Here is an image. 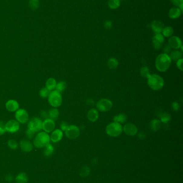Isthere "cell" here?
I'll return each mask as SVG.
<instances>
[{"instance_id":"cell-1","label":"cell","mask_w":183,"mask_h":183,"mask_svg":"<svg viewBox=\"0 0 183 183\" xmlns=\"http://www.w3.org/2000/svg\"><path fill=\"white\" fill-rule=\"evenodd\" d=\"M171 62L172 61L168 54H161L156 58L155 67L158 71L164 72L169 69Z\"/></svg>"},{"instance_id":"cell-2","label":"cell","mask_w":183,"mask_h":183,"mask_svg":"<svg viewBox=\"0 0 183 183\" xmlns=\"http://www.w3.org/2000/svg\"><path fill=\"white\" fill-rule=\"evenodd\" d=\"M147 84L149 87L154 90H161L164 85V81L162 77L156 74H150L147 78Z\"/></svg>"},{"instance_id":"cell-3","label":"cell","mask_w":183,"mask_h":183,"mask_svg":"<svg viewBox=\"0 0 183 183\" xmlns=\"http://www.w3.org/2000/svg\"><path fill=\"white\" fill-rule=\"evenodd\" d=\"M50 136L45 132H41L37 134L33 141V145L38 148L45 147L50 143Z\"/></svg>"},{"instance_id":"cell-4","label":"cell","mask_w":183,"mask_h":183,"mask_svg":"<svg viewBox=\"0 0 183 183\" xmlns=\"http://www.w3.org/2000/svg\"><path fill=\"white\" fill-rule=\"evenodd\" d=\"M123 126L121 124L112 122L107 125L106 128V132L108 136L111 137H117L123 132Z\"/></svg>"},{"instance_id":"cell-5","label":"cell","mask_w":183,"mask_h":183,"mask_svg":"<svg viewBox=\"0 0 183 183\" xmlns=\"http://www.w3.org/2000/svg\"><path fill=\"white\" fill-rule=\"evenodd\" d=\"M48 101L50 105L54 108L60 107L62 103V96L57 90H52L48 96Z\"/></svg>"},{"instance_id":"cell-6","label":"cell","mask_w":183,"mask_h":183,"mask_svg":"<svg viewBox=\"0 0 183 183\" xmlns=\"http://www.w3.org/2000/svg\"><path fill=\"white\" fill-rule=\"evenodd\" d=\"M96 107L100 112H107L112 109L113 103L112 101L108 99H102L99 100Z\"/></svg>"},{"instance_id":"cell-7","label":"cell","mask_w":183,"mask_h":183,"mask_svg":"<svg viewBox=\"0 0 183 183\" xmlns=\"http://www.w3.org/2000/svg\"><path fill=\"white\" fill-rule=\"evenodd\" d=\"M65 134L69 139L74 140L79 137L80 134V130L79 128L75 125H69L65 131Z\"/></svg>"},{"instance_id":"cell-8","label":"cell","mask_w":183,"mask_h":183,"mask_svg":"<svg viewBox=\"0 0 183 183\" xmlns=\"http://www.w3.org/2000/svg\"><path fill=\"white\" fill-rule=\"evenodd\" d=\"M43 121L38 117L33 118L29 121L28 128H30L35 132H38L42 130Z\"/></svg>"},{"instance_id":"cell-9","label":"cell","mask_w":183,"mask_h":183,"mask_svg":"<svg viewBox=\"0 0 183 183\" xmlns=\"http://www.w3.org/2000/svg\"><path fill=\"white\" fill-rule=\"evenodd\" d=\"M15 118L17 121L19 123H26L29 121V115L25 110L19 109L16 112Z\"/></svg>"},{"instance_id":"cell-10","label":"cell","mask_w":183,"mask_h":183,"mask_svg":"<svg viewBox=\"0 0 183 183\" xmlns=\"http://www.w3.org/2000/svg\"><path fill=\"white\" fill-rule=\"evenodd\" d=\"M5 128L7 132L11 133H16L19 130V122L16 120H10L5 124Z\"/></svg>"},{"instance_id":"cell-11","label":"cell","mask_w":183,"mask_h":183,"mask_svg":"<svg viewBox=\"0 0 183 183\" xmlns=\"http://www.w3.org/2000/svg\"><path fill=\"white\" fill-rule=\"evenodd\" d=\"M55 124V122L52 119L49 118L45 119L42 124V129L46 133L52 132L54 130Z\"/></svg>"},{"instance_id":"cell-12","label":"cell","mask_w":183,"mask_h":183,"mask_svg":"<svg viewBox=\"0 0 183 183\" xmlns=\"http://www.w3.org/2000/svg\"><path fill=\"white\" fill-rule=\"evenodd\" d=\"M164 37L161 33H156L152 38V45L155 49H159L164 43Z\"/></svg>"},{"instance_id":"cell-13","label":"cell","mask_w":183,"mask_h":183,"mask_svg":"<svg viewBox=\"0 0 183 183\" xmlns=\"http://www.w3.org/2000/svg\"><path fill=\"white\" fill-rule=\"evenodd\" d=\"M123 131L125 133L129 136H134L138 133L137 127L132 123H127L123 128Z\"/></svg>"},{"instance_id":"cell-14","label":"cell","mask_w":183,"mask_h":183,"mask_svg":"<svg viewBox=\"0 0 183 183\" xmlns=\"http://www.w3.org/2000/svg\"><path fill=\"white\" fill-rule=\"evenodd\" d=\"M169 45L171 48L178 49L182 46V42L181 39L177 36H171L169 40Z\"/></svg>"},{"instance_id":"cell-15","label":"cell","mask_w":183,"mask_h":183,"mask_svg":"<svg viewBox=\"0 0 183 183\" xmlns=\"http://www.w3.org/2000/svg\"><path fill=\"white\" fill-rule=\"evenodd\" d=\"M63 136V131L60 129H56L52 132L51 135L50 136V140L53 143H57L62 139Z\"/></svg>"},{"instance_id":"cell-16","label":"cell","mask_w":183,"mask_h":183,"mask_svg":"<svg viewBox=\"0 0 183 183\" xmlns=\"http://www.w3.org/2000/svg\"><path fill=\"white\" fill-rule=\"evenodd\" d=\"M19 146L21 150L24 152H30L33 150V144L26 139L21 140L19 143Z\"/></svg>"},{"instance_id":"cell-17","label":"cell","mask_w":183,"mask_h":183,"mask_svg":"<svg viewBox=\"0 0 183 183\" xmlns=\"http://www.w3.org/2000/svg\"><path fill=\"white\" fill-rule=\"evenodd\" d=\"M5 108L9 112H15L19 109V103L17 101L10 100L5 103Z\"/></svg>"},{"instance_id":"cell-18","label":"cell","mask_w":183,"mask_h":183,"mask_svg":"<svg viewBox=\"0 0 183 183\" xmlns=\"http://www.w3.org/2000/svg\"><path fill=\"white\" fill-rule=\"evenodd\" d=\"M152 29L155 34L161 33L164 29V24L161 21H154L152 24Z\"/></svg>"},{"instance_id":"cell-19","label":"cell","mask_w":183,"mask_h":183,"mask_svg":"<svg viewBox=\"0 0 183 183\" xmlns=\"http://www.w3.org/2000/svg\"><path fill=\"white\" fill-rule=\"evenodd\" d=\"M99 117L98 112L95 109H91L88 112L87 118L91 122H95Z\"/></svg>"},{"instance_id":"cell-20","label":"cell","mask_w":183,"mask_h":183,"mask_svg":"<svg viewBox=\"0 0 183 183\" xmlns=\"http://www.w3.org/2000/svg\"><path fill=\"white\" fill-rule=\"evenodd\" d=\"M181 12L182 11L179 8H172L169 11V17L172 19H177L181 16Z\"/></svg>"},{"instance_id":"cell-21","label":"cell","mask_w":183,"mask_h":183,"mask_svg":"<svg viewBox=\"0 0 183 183\" xmlns=\"http://www.w3.org/2000/svg\"><path fill=\"white\" fill-rule=\"evenodd\" d=\"M162 126V122L160 120L155 119L152 120L150 124V128L152 131H158Z\"/></svg>"},{"instance_id":"cell-22","label":"cell","mask_w":183,"mask_h":183,"mask_svg":"<svg viewBox=\"0 0 183 183\" xmlns=\"http://www.w3.org/2000/svg\"><path fill=\"white\" fill-rule=\"evenodd\" d=\"M29 181V178L27 174L24 172H21L15 177V181L16 183H27Z\"/></svg>"},{"instance_id":"cell-23","label":"cell","mask_w":183,"mask_h":183,"mask_svg":"<svg viewBox=\"0 0 183 183\" xmlns=\"http://www.w3.org/2000/svg\"><path fill=\"white\" fill-rule=\"evenodd\" d=\"M59 115V110L57 108H53L49 110L48 112V116L50 119H52L53 121L56 120L58 118Z\"/></svg>"},{"instance_id":"cell-24","label":"cell","mask_w":183,"mask_h":183,"mask_svg":"<svg viewBox=\"0 0 183 183\" xmlns=\"http://www.w3.org/2000/svg\"><path fill=\"white\" fill-rule=\"evenodd\" d=\"M56 85H57V81L53 78H50L48 79L46 82V87L51 91L55 89Z\"/></svg>"},{"instance_id":"cell-25","label":"cell","mask_w":183,"mask_h":183,"mask_svg":"<svg viewBox=\"0 0 183 183\" xmlns=\"http://www.w3.org/2000/svg\"><path fill=\"white\" fill-rule=\"evenodd\" d=\"M118 65H119V62L118 61V60L114 57L110 58L107 61V67L109 69H111V70L116 69V68L118 67Z\"/></svg>"},{"instance_id":"cell-26","label":"cell","mask_w":183,"mask_h":183,"mask_svg":"<svg viewBox=\"0 0 183 183\" xmlns=\"http://www.w3.org/2000/svg\"><path fill=\"white\" fill-rule=\"evenodd\" d=\"M169 56L170 57L171 61H177L182 57V52L178 50H174L170 52V55H169Z\"/></svg>"},{"instance_id":"cell-27","label":"cell","mask_w":183,"mask_h":183,"mask_svg":"<svg viewBox=\"0 0 183 183\" xmlns=\"http://www.w3.org/2000/svg\"><path fill=\"white\" fill-rule=\"evenodd\" d=\"M127 119V117L126 116V115L124 114H120L116 115L113 118V121L114 122H116L119 124L125 123Z\"/></svg>"},{"instance_id":"cell-28","label":"cell","mask_w":183,"mask_h":183,"mask_svg":"<svg viewBox=\"0 0 183 183\" xmlns=\"http://www.w3.org/2000/svg\"><path fill=\"white\" fill-rule=\"evenodd\" d=\"M121 4L120 0H109L108 5L111 9H116L120 7Z\"/></svg>"},{"instance_id":"cell-29","label":"cell","mask_w":183,"mask_h":183,"mask_svg":"<svg viewBox=\"0 0 183 183\" xmlns=\"http://www.w3.org/2000/svg\"><path fill=\"white\" fill-rule=\"evenodd\" d=\"M162 33V34L163 36H165L166 38L170 37L174 33V29L170 26H167L163 29Z\"/></svg>"},{"instance_id":"cell-30","label":"cell","mask_w":183,"mask_h":183,"mask_svg":"<svg viewBox=\"0 0 183 183\" xmlns=\"http://www.w3.org/2000/svg\"><path fill=\"white\" fill-rule=\"evenodd\" d=\"M67 87V83L65 81H60L57 83L55 87V90H57L59 93H61Z\"/></svg>"},{"instance_id":"cell-31","label":"cell","mask_w":183,"mask_h":183,"mask_svg":"<svg viewBox=\"0 0 183 183\" xmlns=\"http://www.w3.org/2000/svg\"><path fill=\"white\" fill-rule=\"evenodd\" d=\"M54 151V147L52 145L49 144L46 146L44 153L46 156H50L53 154Z\"/></svg>"},{"instance_id":"cell-32","label":"cell","mask_w":183,"mask_h":183,"mask_svg":"<svg viewBox=\"0 0 183 183\" xmlns=\"http://www.w3.org/2000/svg\"><path fill=\"white\" fill-rule=\"evenodd\" d=\"M159 117H160V121L163 123H167L171 120V115L166 112L160 115Z\"/></svg>"},{"instance_id":"cell-33","label":"cell","mask_w":183,"mask_h":183,"mask_svg":"<svg viewBox=\"0 0 183 183\" xmlns=\"http://www.w3.org/2000/svg\"><path fill=\"white\" fill-rule=\"evenodd\" d=\"M140 74L143 78H147L150 75L149 69L147 67H143L141 69Z\"/></svg>"},{"instance_id":"cell-34","label":"cell","mask_w":183,"mask_h":183,"mask_svg":"<svg viewBox=\"0 0 183 183\" xmlns=\"http://www.w3.org/2000/svg\"><path fill=\"white\" fill-rule=\"evenodd\" d=\"M51 92V91L46 88V87H43L39 91V95L41 96V97L42 98H47L48 96L50 95Z\"/></svg>"},{"instance_id":"cell-35","label":"cell","mask_w":183,"mask_h":183,"mask_svg":"<svg viewBox=\"0 0 183 183\" xmlns=\"http://www.w3.org/2000/svg\"><path fill=\"white\" fill-rule=\"evenodd\" d=\"M8 147L12 150H16L18 147V144L16 141L14 139H10L8 141Z\"/></svg>"},{"instance_id":"cell-36","label":"cell","mask_w":183,"mask_h":183,"mask_svg":"<svg viewBox=\"0 0 183 183\" xmlns=\"http://www.w3.org/2000/svg\"><path fill=\"white\" fill-rule=\"evenodd\" d=\"M173 5L178 7L179 8L183 11V0H170Z\"/></svg>"},{"instance_id":"cell-37","label":"cell","mask_w":183,"mask_h":183,"mask_svg":"<svg viewBox=\"0 0 183 183\" xmlns=\"http://www.w3.org/2000/svg\"><path fill=\"white\" fill-rule=\"evenodd\" d=\"M183 60L182 58H181L179 60L177 61V62H176V65H177V68L179 70H181V71H182L183 70Z\"/></svg>"},{"instance_id":"cell-38","label":"cell","mask_w":183,"mask_h":183,"mask_svg":"<svg viewBox=\"0 0 183 183\" xmlns=\"http://www.w3.org/2000/svg\"><path fill=\"white\" fill-rule=\"evenodd\" d=\"M35 133H36V132L34 131L29 128H28V130L26 132V136L30 139L33 138L34 136Z\"/></svg>"},{"instance_id":"cell-39","label":"cell","mask_w":183,"mask_h":183,"mask_svg":"<svg viewBox=\"0 0 183 183\" xmlns=\"http://www.w3.org/2000/svg\"><path fill=\"white\" fill-rule=\"evenodd\" d=\"M6 132L5 128V125L2 122L0 121V136H2L5 134Z\"/></svg>"},{"instance_id":"cell-40","label":"cell","mask_w":183,"mask_h":183,"mask_svg":"<svg viewBox=\"0 0 183 183\" xmlns=\"http://www.w3.org/2000/svg\"><path fill=\"white\" fill-rule=\"evenodd\" d=\"M172 108L174 111H178L180 108V106L178 102H174L172 103Z\"/></svg>"},{"instance_id":"cell-41","label":"cell","mask_w":183,"mask_h":183,"mask_svg":"<svg viewBox=\"0 0 183 183\" xmlns=\"http://www.w3.org/2000/svg\"><path fill=\"white\" fill-rule=\"evenodd\" d=\"M68 124L66 122H62V123L61 124V125H60V128H61V130L62 131H65L67 130V128H68Z\"/></svg>"},{"instance_id":"cell-42","label":"cell","mask_w":183,"mask_h":183,"mask_svg":"<svg viewBox=\"0 0 183 183\" xmlns=\"http://www.w3.org/2000/svg\"><path fill=\"white\" fill-rule=\"evenodd\" d=\"M112 23L111 21H107L105 23V28L107 30H109L112 27Z\"/></svg>"},{"instance_id":"cell-43","label":"cell","mask_w":183,"mask_h":183,"mask_svg":"<svg viewBox=\"0 0 183 183\" xmlns=\"http://www.w3.org/2000/svg\"><path fill=\"white\" fill-rule=\"evenodd\" d=\"M171 48L170 47V46L169 45V44H168V45H166L165 46V47L164 48V52L165 54H168L169 52H170V51H171Z\"/></svg>"},{"instance_id":"cell-44","label":"cell","mask_w":183,"mask_h":183,"mask_svg":"<svg viewBox=\"0 0 183 183\" xmlns=\"http://www.w3.org/2000/svg\"><path fill=\"white\" fill-rule=\"evenodd\" d=\"M41 117H43V118H48V113H46L45 112H41Z\"/></svg>"},{"instance_id":"cell-45","label":"cell","mask_w":183,"mask_h":183,"mask_svg":"<svg viewBox=\"0 0 183 183\" xmlns=\"http://www.w3.org/2000/svg\"><path fill=\"white\" fill-rule=\"evenodd\" d=\"M5 178L8 181H12V176L11 175H8L7 176H6Z\"/></svg>"},{"instance_id":"cell-46","label":"cell","mask_w":183,"mask_h":183,"mask_svg":"<svg viewBox=\"0 0 183 183\" xmlns=\"http://www.w3.org/2000/svg\"><path fill=\"white\" fill-rule=\"evenodd\" d=\"M142 136L143 137V138H145V134L143 132H141L140 133H139V138L141 139Z\"/></svg>"}]
</instances>
